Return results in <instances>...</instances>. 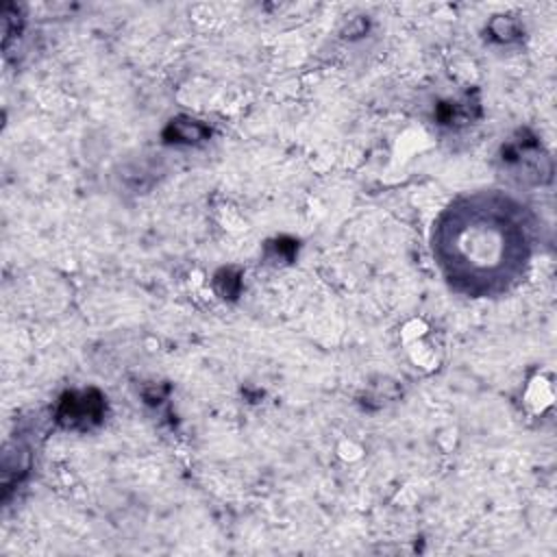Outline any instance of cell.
Returning a JSON list of instances; mask_svg holds the SVG:
<instances>
[{
    "label": "cell",
    "instance_id": "obj_1",
    "mask_svg": "<svg viewBox=\"0 0 557 557\" xmlns=\"http://www.w3.org/2000/svg\"><path fill=\"white\" fill-rule=\"evenodd\" d=\"M433 226V257L453 289L472 298L496 296L524 274L531 257V220L509 196H461Z\"/></svg>",
    "mask_w": 557,
    "mask_h": 557
}]
</instances>
